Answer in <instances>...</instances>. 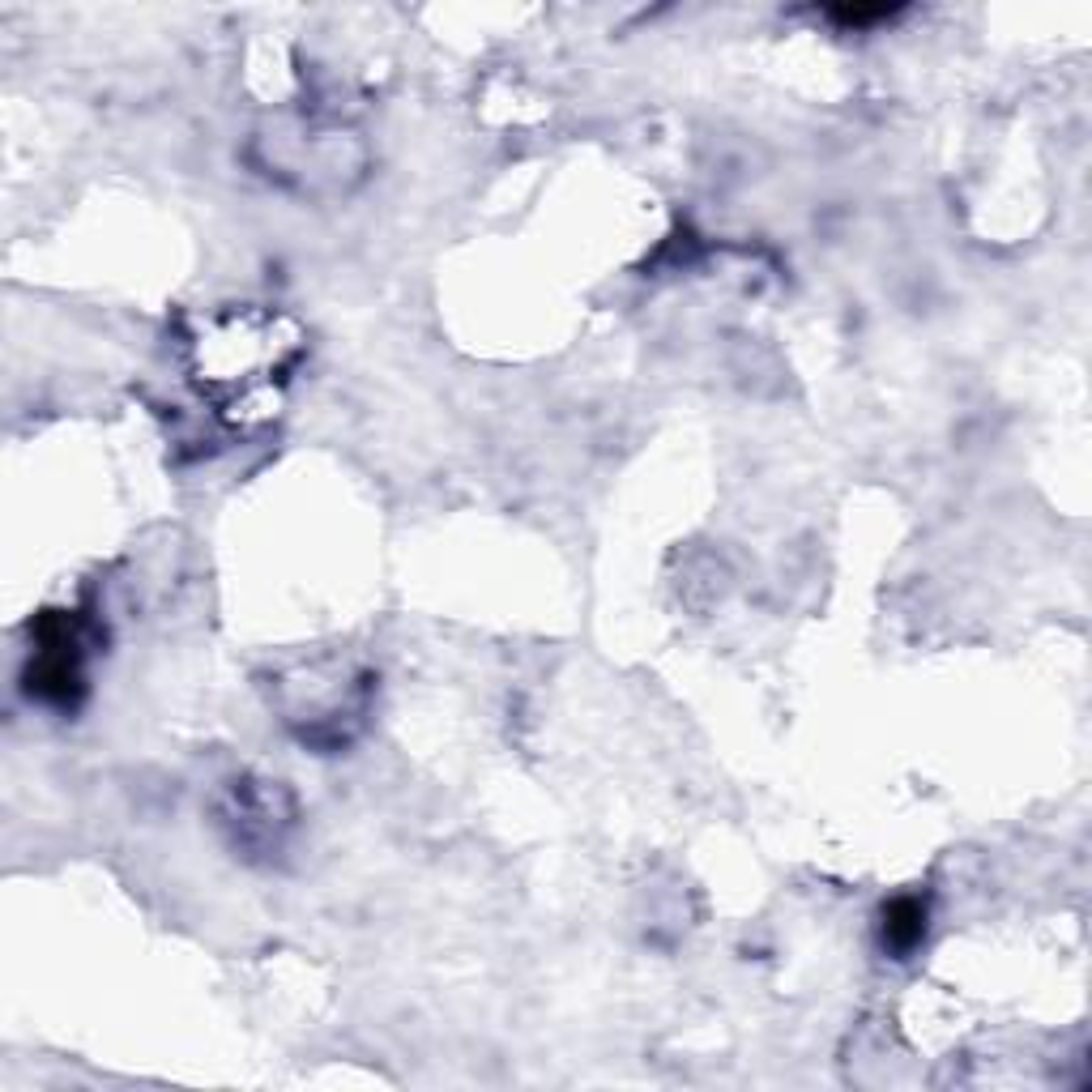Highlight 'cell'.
I'll return each mask as SVG.
<instances>
[{
    "label": "cell",
    "instance_id": "obj_1",
    "mask_svg": "<svg viewBox=\"0 0 1092 1092\" xmlns=\"http://www.w3.org/2000/svg\"><path fill=\"white\" fill-rule=\"evenodd\" d=\"M922 918H926V913H922L918 905H913V901H901V905L892 909V922H888V939H892L896 947H909L913 939L922 935Z\"/></svg>",
    "mask_w": 1092,
    "mask_h": 1092
}]
</instances>
